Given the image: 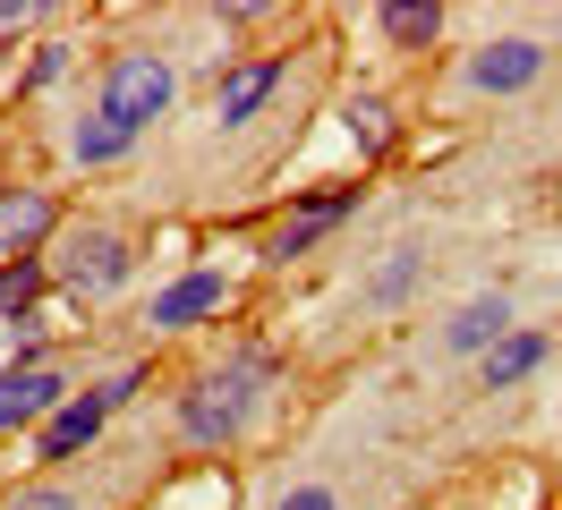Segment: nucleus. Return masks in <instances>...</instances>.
<instances>
[{"label":"nucleus","mask_w":562,"mask_h":510,"mask_svg":"<svg viewBox=\"0 0 562 510\" xmlns=\"http://www.w3.org/2000/svg\"><path fill=\"white\" fill-rule=\"evenodd\" d=\"M256 383H265V358H247V366H222V374H196L188 392H179V434L222 451V442H239L256 426Z\"/></svg>","instance_id":"nucleus-1"},{"label":"nucleus","mask_w":562,"mask_h":510,"mask_svg":"<svg viewBox=\"0 0 562 510\" xmlns=\"http://www.w3.org/2000/svg\"><path fill=\"white\" fill-rule=\"evenodd\" d=\"M171 94H179V77H171V60H162V52H120V60L103 68V102H94V111L145 136V120H162V111H171Z\"/></svg>","instance_id":"nucleus-2"},{"label":"nucleus","mask_w":562,"mask_h":510,"mask_svg":"<svg viewBox=\"0 0 562 510\" xmlns=\"http://www.w3.org/2000/svg\"><path fill=\"white\" fill-rule=\"evenodd\" d=\"M128 392H137V366H128V374H111V383H94V392H69V400L43 417L35 460H77V451H86V442L111 426V408H128Z\"/></svg>","instance_id":"nucleus-3"},{"label":"nucleus","mask_w":562,"mask_h":510,"mask_svg":"<svg viewBox=\"0 0 562 510\" xmlns=\"http://www.w3.org/2000/svg\"><path fill=\"white\" fill-rule=\"evenodd\" d=\"M128 272H137V256H128L120 230H69V247H60V281L86 290V298H111Z\"/></svg>","instance_id":"nucleus-4"},{"label":"nucleus","mask_w":562,"mask_h":510,"mask_svg":"<svg viewBox=\"0 0 562 510\" xmlns=\"http://www.w3.org/2000/svg\"><path fill=\"white\" fill-rule=\"evenodd\" d=\"M546 43L537 34H503V43H486V52H469V94H528L537 77H546Z\"/></svg>","instance_id":"nucleus-5"},{"label":"nucleus","mask_w":562,"mask_h":510,"mask_svg":"<svg viewBox=\"0 0 562 510\" xmlns=\"http://www.w3.org/2000/svg\"><path fill=\"white\" fill-rule=\"evenodd\" d=\"M281 86H290V60H231L213 77V120H222V128H247Z\"/></svg>","instance_id":"nucleus-6"},{"label":"nucleus","mask_w":562,"mask_h":510,"mask_svg":"<svg viewBox=\"0 0 562 510\" xmlns=\"http://www.w3.org/2000/svg\"><path fill=\"white\" fill-rule=\"evenodd\" d=\"M494 340H512V298H503V290L460 298V306H452V324H443V349H452V358H486Z\"/></svg>","instance_id":"nucleus-7"},{"label":"nucleus","mask_w":562,"mask_h":510,"mask_svg":"<svg viewBox=\"0 0 562 510\" xmlns=\"http://www.w3.org/2000/svg\"><path fill=\"white\" fill-rule=\"evenodd\" d=\"M231 306V272H179L171 290H154V324L162 332H188V324H205Z\"/></svg>","instance_id":"nucleus-8"},{"label":"nucleus","mask_w":562,"mask_h":510,"mask_svg":"<svg viewBox=\"0 0 562 510\" xmlns=\"http://www.w3.org/2000/svg\"><path fill=\"white\" fill-rule=\"evenodd\" d=\"M69 400V383L60 366H26V374H0V434H18V426H43L52 408Z\"/></svg>","instance_id":"nucleus-9"},{"label":"nucleus","mask_w":562,"mask_h":510,"mask_svg":"<svg viewBox=\"0 0 562 510\" xmlns=\"http://www.w3.org/2000/svg\"><path fill=\"white\" fill-rule=\"evenodd\" d=\"M52 230H60V213H52L43 188H0V256H9V264H18V256H35Z\"/></svg>","instance_id":"nucleus-10"},{"label":"nucleus","mask_w":562,"mask_h":510,"mask_svg":"<svg viewBox=\"0 0 562 510\" xmlns=\"http://www.w3.org/2000/svg\"><path fill=\"white\" fill-rule=\"evenodd\" d=\"M350 213H358V188H333V196L299 204V213H290V222L273 230V247H265V256H273V264H290V256H307V247H316L324 230H341Z\"/></svg>","instance_id":"nucleus-11"},{"label":"nucleus","mask_w":562,"mask_h":510,"mask_svg":"<svg viewBox=\"0 0 562 510\" xmlns=\"http://www.w3.org/2000/svg\"><path fill=\"white\" fill-rule=\"evenodd\" d=\"M537 366H546V340H537V332L494 340V349H486V392H512V383H528Z\"/></svg>","instance_id":"nucleus-12"},{"label":"nucleus","mask_w":562,"mask_h":510,"mask_svg":"<svg viewBox=\"0 0 562 510\" xmlns=\"http://www.w3.org/2000/svg\"><path fill=\"white\" fill-rule=\"evenodd\" d=\"M128 145H137V128H120V120H103V111H94V120H77V128H69V154H77V162H86V170L120 162Z\"/></svg>","instance_id":"nucleus-13"},{"label":"nucleus","mask_w":562,"mask_h":510,"mask_svg":"<svg viewBox=\"0 0 562 510\" xmlns=\"http://www.w3.org/2000/svg\"><path fill=\"white\" fill-rule=\"evenodd\" d=\"M35 349H43V324H35V315H0V374H26V366H43Z\"/></svg>","instance_id":"nucleus-14"},{"label":"nucleus","mask_w":562,"mask_h":510,"mask_svg":"<svg viewBox=\"0 0 562 510\" xmlns=\"http://www.w3.org/2000/svg\"><path fill=\"white\" fill-rule=\"evenodd\" d=\"M384 34L392 43H435V34H443V9H435V0H392Z\"/></svg>","instance_id":"nucleus-15"},{"label":"nucleus","mask_w":562,"mask_h":510,"mask_svg":"<svg viewBox=\"0 0 562 510\" xmlns=\"http://www.w3.org/2000/svg\"><path fill=\"white\" fill-rule=\"evenodd\" d=\"M418 264H426L418 247H392V264L367 281V298H375V306H401V298H409V281H418Z\"/></svg>","instance_id":"nucleus-16"},{"label":"nucleus","mask_w":562,"mask_h":510,"mask_svg":"<svg viewBox=\"0 0 562 510\" xmlns=\"http://www.w3.org/2000/svg\"><path fill=\"white\" fill-rule=\"evenodd\" d=\"M43 298V264L35 256H18V264H0V315H26Z\"/></svg>","instance_id":"nucleus-17"},{"label":"nucleus","mask_w":562,"mask_h":510,"mask_svg":"<svg viewBox=\"0 0 562 510\" xmlns=\"http://www.w3.org/2000/svg\"><path fill=\"white\" fill-rule=\"evenodd\" d=\"M341 120H350L358 154H384V145H392V111H384V102H375V94H358L350 111H341Z\"/></svg>","instance_id":"nucleus-18"},{"label":"nucleus","mask_w":562,"mask_h":510,"mask_svg":"<svg viewBox=\"0 0 562 510\" xmlns=\"http://www.w3.org/2000/svg\"><path fill=\"white\" fill-rule=\"evenodd\" d=\"M52 77H69V43H43L35 68H26V86H52Z\"/></svg>","instance_id":"nucleus-19"},{"label":"nucleus","mask_w":562,"mask_h":510,"mask_svg":"<svg viewBox=\"0 0 562 510\" xmlns=\"http://www.w3.org/2000/svg\"><path fill=\"white\" fill-rule=\"evenodd\" d=\"M273 510H341V494H333V485H299V494H281Z\"/></svg>","instance_id":"nucleus-20"},{"label":"nucleus","mask_w":562,"mask_h":510,"mask_svg":"<svg viewBox=\"0 0 562 510\" xmlns=\"http://www.w3.org/2000/svg\"><path fill=\"white\" fill-rule=\"evenodd\" d=\"M18 510H77L69 485H35V494H18Z\"/></svg>","instance_id":"nucleus-21"},{"label":"nucleus","mask_w":562,"mask_h":510,"mask_svg":"<svg viewBox=\"0 0 562 510\" xmlns=\"http://www.w3.org/2000/svg\"><path fill=\"white\" fill-rule=\"evenodd\" d=\"M35 18H43L35 0H0V34H26V26H35Z\"/></svg>","instance_id":"nucleus-22"}]
</instances>
